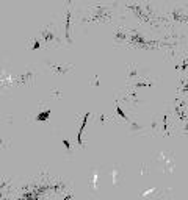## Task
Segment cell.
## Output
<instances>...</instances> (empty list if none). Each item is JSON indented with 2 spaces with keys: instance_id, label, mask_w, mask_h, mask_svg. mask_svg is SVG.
Masks as SVG:
<instances>
[{
  "instance_id": "obj_1",
  "label": "cell",
  "mask_w": 188,
  "mask_h": 200,
  "mask_svg": "<svg viewBox=\"0 0 188 200\" xmlns=\"http://www.w3.org/2000/svg\"><path fill=\"white\" fill-rule=\"evenodd\" d=\"M88 117H89V113H86V114H85L83 122H82V125H80V130H79V133H77V141H79V144H80V145H83V142H82V131H83L85 125H86V122H88Z\"/></svg>"
},
{
  "instance_id": "obj_6",
  "label": "cell",
  "mask_w": 188,
  "mask_h": 200,
  "mask_svg": "<svg viewBox=\"0 0 188 200\" xmlns=\"http://www.w3.org/2000/svg\"><path fill=\"white\" fill-rule=\"evenodd\" d=\"M5 185H6V183H2V185H0V195H2V189L5 188Z\"/></svg>"
},
{
  "instance_id": "obj_3",
  "label": "cell",
  "mask_w": 188,
  "mask_h": 200,
  "mask_svg": "<svg viewBox=\"0 0 188 200\" xmlns=\"http://www.w3.org/2000/svg\"><path fill=\"white\" fill-rule=\"evenodd\" d=\"M69 20H70V13L67 11V14H66V38L70 42V39H69Z\"/></svg>"
},
{
  "instance_id": "obj_2",
  "label": "cell",
  "mask_w": 188,
  "mask_h": 200,
  "mask_svg": "<svg viewBox=\"0 0 188 200\" xmlns=\"http://www.w3.org/2000/svg\"><path fill=\"white\" fill-rule=\"evenodd\" d=\"M50 116V111L49 110H45V111H42L41 114H38V117H36V120H45L47 117Z\"/></svg>"
},
{
  "instance_id": "obj_5",
  "label": "cell",
  "mask_w": 188,
  "mask_h": 200,
  "mask_svg": "<svg viewBox=\"0 0 188 200\" xmlns=\"http://www.w3.org/2000/svg\"><path fill=\"white\" fill-rule=\"evenodd\" d=\"M127 38V35H122V33H116V39L118 41H124Z\"/></svg>"
},
{
  "instance_id": "obj_4",
  "label": "cell",
  "mask_w": 188,
  "mask_h": 200,
  "mask_svg": "<svg viewBox=\"0 0 188 200\" xmlns=\"http://www.w3.org/2000/svg\"><path fill=\"white\" fill-rule=\"evenodd\" d=\"M116 111H118V114H119V116H121V117H124V119H126V120H127V122H129V117H127V116H126V113H122V110H121V108H119V106H116Z\"/></svg>"
}]
</instances>
